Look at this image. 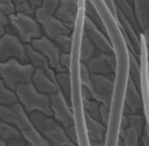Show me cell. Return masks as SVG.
Wrapping results in <instances>:
<instances>
[{
    "label": "cell",
    "instance_id": "d6a6232c",
    "mask_svg": "<svg viewBox=\"0 0 149 146\" xmlns=\"http://www.w3.org/2000/svg\"><path fill=\"white\" fill-rule=\"evenodd\" d=\"M58 6H59V0H43L42 8L48 13L54 14Z\"/></svg>",
    "mask_w": 149,
    "mask_h": 146
},
{
    "label": "cell",
    "instance_id": "44dd1931",
    "mask_svg": "<svg viewBox=\"0 0 149 146\" xmlns=\"http://www.w3.org/2000/svg\"><path fill=\"white\" fill-rule=\"evenodd\" d=\"M140 31L149 26V0H132Z\"/></svg>",
    "mask_w": 149,
    "mask_h": 146
},
{
    "label": "cell",
    "instance_id": "7402d4cb",
    "mask_svg": "<svg viewBox=\"0 0 149 146\" xmlns=\"http://www.w3.org/2000/svg\"><path fill=\"white\" fill-rule=\"evenodd\" d=\"M97 51H98L97 47L94 46V44L88 37V35H86L84 32V35H82V38H81V46H80L81 61L87 64L93 56L97 54Z\"/></svg>",
    "mask_w": 149,
    "mask_h": 146
},
{
    "label": "cell",
    "instance_id": "7c38bea8",
    "mask_svg": "<svg viewBox=\"0 0 149 146\" xmlns=\"http://www.w3.org/2000/svg\"><path fill=\"white\" fill-rule=\"evenodd\" d=\"M128 119V127L123 130L120 129L118 136L123 138L124 145L136 146L139 144L140 135L143 134L144 128L146 125V118L140 114H126Z\"/></svg>",
    "mask_w": 149,
    "mask_h": 146
},
{
    "label": "cell",
    "instance_id": "8fae6325",
    "mask_svg": "<svg viewBox=\"0 0 149 146\" xmlns=\"http://www.w3.org/2000/svg\"><path fill=\"white\" fill-rule=\"evenodd\" d=\"M34 49L38 50L40 52H42L43 55L46 57L51 67L56 72H61V71H66L64 70V68L61 67V49L56 45L54 41H52L48 37H46L45 35H43L40 38L33 39L31 43Z\"/></svg>",
    "mask_w": 149,
    "mask_h": 146
},
{
    "label": "cell",
    "instance_id": "f546056e",
    "mask_svg": "<svg viewBox=\"0 0 149 146\" xmlns=\"http://www.w3.org/2000/svg\"><path fill=\"white\" fill-rule=\"evenodd\" d=\"M15 12L19 13L28 14V15H34L35 14V9H33V7L31 3L29 2V0L21 2L19 5H15Z\"/></svg>",
    "mask_w": 149,
    "mask_h": 146
},
{
    "label": "cell",
    "instance_id": "ac0fdd59",
    "mask_svg": "<svg viewBox=\"0 0 149 146\" xmlns=\"http://www.w3.org/2000/svg\"><path fill=\"white\" fill-rule=\"evenodd\" d=\"M124 105L128 107L132 114H139L143 110V97L140 94V91L136 86L134 81L130 79L128 80L127 86H126L125 96H124Z\"/></svg>",
    "mask_w": 149,
    "mask_h": 146
},
{
    "label": "cell",
    "instance_id": "9a60e30c",
    "mask_svg": "<svg viewBox=\"0 0 149 146\" xmlns=\"http://www.w3.org/2000/svg\"><path fill=\"white\" fill-rule=\"evenodd\" d=\"M84 123H86V130L90 141V145H105L107 125H105L101 120L92 118L90 114L86 112H84Z\"/></svg>",
    "mask_w": 149,
    "mask_h": 146
},
{
    "label": "cell",
    "instance_id": "ba28073f",
    "mask_svg": "<svg viewBox=\"0 0 149 146\" xmlns=\"http://www.w3.org/2000/svg\"><path fill=\"white\" fill-rule=\"evenodd\" d=\"M10 58H17L22 63H30L26 44H24L15 33H6L0 37V61H7Z\"/></svg>",
    "mask_w": 149,
    "mask_h": 146
},
{
    "label": "cell",
    "instance_id": "f1b7e54d",
    "mask_svg": "<svg viewBox=\"0 0 149 146\" xmlns=\"http://www.w3.org/2000/svg\"><path fill=\"white\" fill-rule=\"evenodd\" d=\"M6 33H14L9 21V17L0 11V37H2Z\"/></svg>",
    "mask_w": 149,
    "mask_h": 146
},
{
    "label": "cell",
    "instance_id": "e0dca14e",
    "mask_svg": "<svg viewBox=\"0 0 149 146\" xmlns=\"http://www.w3.org/2000/svg\"><path fill=\"white\" fill-rule=\"evenodd\" d=\"M0 136L7 146H25L29 145L23 135L13 124L0 119Z\"/></svg>",
    "mask_w": 149,
    "mask_h": 146
},
{
    "label": "cell",
    "instance_id": "d4e9b609",
    "mask_svg": "<svg viewBox=\"0 0 149 146\" xmlns=\"http://www.w3.org/2000/svg\"><path fill=\"white\" fill-rule=\"evenodd\" d=\"M56 83L58 87L64 93V95L69 99L71 97V81H70V75L68 71H61V72H56Z\"/></svg>",
    "mask_w": 149,
    "mask_h": 146
},
{
    "label": "cell",
    "instance_id": "b9f144b4",
    "mask_svg": "<svg viewBox=\"0 0 149 146\" xmlns=\"http://www.w3.org/2000/svg\"><path fill=\"white\" fill-rule=\"evenodd\" d=\"M130 2H132V0H130Z\"/></svg>",
    "mask_w": 149,
    "mask_h": 146
},
{
    "label": "cell",
    "instance_id": "836d02e7",
    "mask_svg": "<svg viewBox=\"0 0 149 146\" xmlns=\"http://www.w3.org/2000/svg\"><path fill=\"white\" fill-rule=\"evenodd\" d=\"M65 131H66V134H67L68 138L74 143V145L78 146L79 141H78V131H77L76 125H74V124H71L68 128H65Z\"/></svg>",
    "mask_w": 149,
    "mask_h": 146
},
{
    "label": "cell",
    "instance_id": "5b68a950",
    "mask_svg": "<svg viewBox=\"0 0 149 146\" xmlns=\"http://www.w3.org/2000/svg\"><path fill=\"white\" fill-rule=\"evenodd\" d=\"M15 94L18 96L19 103L23 106L28 114L41 111L45 114L53 116L49 95L38 92L32 82L19 84L15 88Z\"/></svg>",
    "mask_w": 149,
    "mask_h": 146
},
{
    "label": "cell",
    "instance_id": "e575fe53",
    "mask_svg": "<svg viewBox=\"0 0 149 146\" xmlns=\"http://www.w3.org/2000/svg\"><path fill=\"white\" fill-rule=\"evenodd\" d=\"M103 2L105 3L107 9L111 11V13L114 15V18L117 19V5L115 0H103Z\"/></svg>",
    "mask_w": 149,
    "mask_h": 146
},
{
    "label": "cell",
    "instance_id": "4316f807",
    "mask_svg": "<svg viewBox=\"0 0 149 146\" xmlns=\"http://www.w3.org/2000/svg\"><path fill=\"white\" fill-rule=\"evenodd\" d=\"M82 103H84V112L90 114L92 118L100 120V103L92 98L82 99Z\"/></svg>",
    "mask_w": 149,
    "mask_h": 146
},
{
    "label": "cell",
    "instance_id": "ffe728a7",
    "mask_svg": "<svg viewBox=\"0 0 149 146\" xmlns=\"http://www.w3.org/2000/svg\"><path fill=\"white\" fill-rule=\"evenodd\" d=\"M26 54L29 57V62L32 64L34 69H41L56 81V71L51 67L49 61L42 52L34 49L31 44H26Z\"/></svg>",
    "mask_w": 149,
    "mask_h": 146
},
{
    "label": "cell",
    "instance_id": "9c48e42d",
    "mask_svg": "<svg viewBox=\"0 0 149 146\" xmlns=\"http://www.w3.org/2000/svg\"><path fill=\"white\" fill-rule=\"evenodd\" d=\"M49 98H51V109L53 112V117L65 128L74 124V117L71 104L69 99L64 95L61 88H58L57 92L51 94Z\"/></svg>",
    "mask_w": 149,
    "mask_h": 146
},
{
    "label": "cell",
    "instance_id": "52a82bcc",
    "mask_svg": "<svg viewBox=\"0 0 149 146\" xmlns=\"http://www.w3.org/2000/svg\"><path fill=\"white\" fill-rule=\"evenodd\" d=\"M9 21L15 35L24 44H30L33 39L43 36L41 24L34 18V15L15 12L9 15Z\"/></svg>",
    "mask_w": 149,
    "mask_h": 146
},
{
    "label": "cell",
    "instance_id": "3957f363",
    "mask_svg": "<svg viewBox=\"0 0 149 146\" xmlns=\"http://www.w3.org/2000/svg\"><path fill=\"white\" fill-rule=\"evenodd\" d=\"M34 17L41 24L43 35H45L52 41H54L61 48V51L69 52L71 48L72 30L66 26L54 14L46 12L42 7L35 10Z\"/></svg>",
    "mask_w": 149,
    "mask_h": 146
},
{
    "label": "cell",
    "instance_id": "8d00e7d4",
    "mask_svg": "<svg viewBox=\"0 0 149 146\" xmlns=\"http://www.w3.org/2000/svg\"><path fill=\"white\" fill-rule=\"evenodd\" d=\"M141 35H143L145 41H146V44H147V46H148V48H149V26H147V28H144V30L141 31Z\"/></svg>",
    "mask_w": 149,
    "mask_h": 146
},
{
    "label": "cell",
    "instance_id": "83f0119b",
    "mask_svg": "<svg viewBox=\"0 0 149 146\" xmlns=\"http://www.w3.org/2000/svg\"><path fill=\"white\" fill-rule=\"evenodd\" d=\"M80 80H81V84L84 86L88 87L89 90L92 88V82H91V73L89 71L88 67L86 63H81L80 67Z\"/></svg>",
    "mask_w": 149,
    "mask_h": 146
},
{
    "label": "cell",
    "instance_id": "7a4b0ae2",
    "mask_svg": "<svg viewBox=\"0 0 149 146\" xmlns=\"http://www.w3.org/2000/svg\"><path fill=\"white\" fill-rule=\"evenodd\" d=\"M0 119L13 124L31 146H51L49 142L34 127L29 114L19 101L10 106L0 105Z\"/></svg>",
    "mask_w": 149,
    "mask_h": 146
},
{
    "label": "cell",
    "instance_id": "ab89813d",
    "mask_svg": "<svg viewBox=\"0 0 149 146\" xmlns=\"http://www.w3.org/2000/svg\"><path fill=\"white\" fill-rule=\"evenodd\" d=\"M0 146H7L6 145V143H5V141L1 138V136H0Z\"/></svg>",
    "mask_w": 149,
    "mask_h": 146
},
{
    "label": "cell",
    "instance_id": "484cf974",
    "mask_svg": "<svg viewBox=\"0 0 149 146\" xmlns=\"http://www.w3.org/2000/svg\"><path fill=\"white\" fill-rule=\"evenodd\" d=\"M84 14H86V17H88L92 22H94L98 25V28L100 30H102L103 32L105 33V28H104V24L102 22V19H101L98 10L95 9V7L93 6L92 2L90 0H84Z\"/></svg>",
    "mask_w": 149,
    "mask_h": 146
},
{
    "label": "cell",
    "instance_id": "74e56055",
    "mask_svg": "<svg viewBox=\"0 0 149 146\" xmlns=\"http://www.w3.org/2000/svg\"><path fill=\"white\" fill-rule=\"evenodd\" d=\"M29 2L31 3V6L33 7V9L36 10L37 8H41L43 3V0H29Z\"/></svg>",
    "mask_w": 149,
    "mask_h": 146
},
{
    "label": "cell",
    "instance_id": "cb8c5ba5",
    "mask_svg": "<svg viewBox=\"0 0 149 146\" xmlns=\"http://www.w3.org/2000/svg\"><path fill=\"white\" fill-rule=\"evenodd\" d=\"M130 76L134 81L136 86L140 91V82H141V69H140V62L138 58L135 55L130 52Z\"/></svg>",
    "mask_w": 149,
    "mask_h": 146
},
{
    "label": "cell",
    "instance_id": "60d3db41",
    "mask_svg": "<svg viewBox=\"0 0 149 146\" xmlns=\"http://www.w3.org/2000/svg\"><path fill=\"white\" fill-rule=\"evenodd\" d=\"M1 1H12V0H1Z\"/></svg>",
    "mask_w": 149,
    "mask_h": 146
},
{
    "label": "cell",
    "instance_id": "f35d334b",
    "mask_svg": "<svg viewBox=\"0 0 149 146\" xmlns=\"http://www.w3.org/2000/svg\"><path fill=\"white\" fill-rule=\"evenodd\" d=\"M24 1H26V0H12V2H13L14 5H19L21 2H24Z\"/></svg>",
    "mask_w": 149,
    "mask_h": 146
},
{
    "label": "cell",
    "instance_id": "277c9868",
    "mask_svg": "<svg viewBox=\"0 0 149 146\" xmlns=\"http://www.w3.org/2000/svg\"><path fill=\"white\" fill-rule=\"evenodd\" d=\"M34 127L53 146H74L65 131V127L59 123L53 116H48L41 111L29 114Z\"/></svg>",
    "mask_w": 149,
    "mask_h": 146
},
{
    "label": "cell",
    "instance_id": "30bf717a",
    "mask_svg": "<svg viewBox=\"0 0 149 146\" xmlns=\"http://www.w3.org/2000/svg\"><path fill=\"white\" fill-rule=\"evenodd\" d=\"M92 88L90 90L92 99L100 104H107L111 106L112 95L114 90V76L111 74H95L91 73Z\"/></svg>",
    "mask_w": 149,
    "mask_h": 146
},
{
    "label": "cell",
    "instance_id": "2e32d148",
    "mask_svg": "<svg viewBox=\"0 0 149 146\" xmlns=\"http://www.w3.org/2000/svg\"><path fill=\"white\" fill-rule=\"evenodd\" d=\"M79 8V0H59V6L54 15L64 23L66 26L72 30L78 18Z\"/></svg>",
    "mask_w": 149,
    "mask_h": 146
},
{
    "label": "cell",
    "instance_id": "4fadbf2b",
    "mask_svg": "<svg viewBox=\"0 0 149 146\" xmlns=\"http://www.w3.org/2000/svg\"><path fill=\"white\" fill-rule=\"evenodd\" d=\"M84 32L86 35L91 39L94 46L97 47L99 51H102L105 54H112L113 51V46L109 37L102 30L98 28V25L94 22H92L88 17L84 14Z\"/></svg>",
    "mask_w": 149,
    "mask_h": 146
},
{
    "label": "cell",
    "instance_id": "d590c367",
    "mask_svg": "<svg viewBox=\"0 0 149 146\" xmlns=\"http://www.w3.org/2000/svg\"><path fill=\"white\" fill-rule=\"evenodd\" d=\"M69 62H70V54L69 52L61 51V67L64 68V70H66V71H68V68H69Z\"/></svg>",
    "mask_w": 149,
    "mask_h": 146
},
{
    "label": "cell",
    "instance_id": "603a6c76",
    "mask_svg": "<svg viewBox=\"0 0 149 146\" xmlns=\"http://www.w3.org/2000/svg\"><path fill=\"white\" fill-rule=\"evenodd\" d=\"M17 101L18 96L15 94V91L9 88L7 84L0 79V105L10 106Z\"/></svg>",
    "mask_w": 149,
    "mask_h": 146
},
{
    "label": "cell",
    "instance_id": "8992f818",
    "mask_svg": "<svg viewBox=\"0 0 149 146\" xmlns=\"http://www.w3.org/2000/svg\"><path fill=\"white\" fill-rule=\"evenodd\" d=\"M34 67L32 64L22 63L17 58L0 61V79L13 91H15L19 84L31 82Z\"/></svg>",
    "mask_w": 149,
    "mask_h": 146
},
{
    "label": "cell",
    "instance_id": "6da1fadb",
    "mask_svg": "<svg viewBox=\"0 0 149 146\" xmlns=\"http://www.w3.org/2000/svg\"><path fill=\"white\" fill-rule=\"evenodd\" d=\"M98 10L102 22L105 28L109 39L113 46V51L116 58V68L114 72V90L111 101V116L107 124V133L105 138V145H116L120 122L123 116L124 108V96L127 83L130 80V52L125 38L123 36L117 19L107 9L103 0H90Z\"/></svg>",
    "mask_w": 149,
    "mask_h": 146
},
{
    "label": "cell",
    "instance_id": "4dcf8cb0",
    "mask_svg": "<svg viewBox=\"0 0 149 146\" xmlns=\"http://www.w3.org/2000/svg\"><path fill=\"white\" fill-rule=\"evenodd\" d=\"M110 116H111V106L107 104H100V120L105 125L109 124Z\"/></svg>",
    "mask_w": 149,
    "mask_h": 146
},
{
    "label": "cell",
    "instance_id": "1f68e13d",
    "mask_svg": "<svg viewBox=\"0 0 149 146\" xmlns=\"http://www.w3.org/2000/svg\"><path fill=\"white\" fill-rule=\"evenodd\" d=\"M0 11L6 15H11L15 13V5L12 1H1L0 0Z\"/></svg>",
    "mask_w": 149,
    "mask_h": 146
},
{
    "label": "cell",
    "instance_id": "d6986e66",
    "mask_svg": "<svg viewBox=\"0 0 149 146\" xmlns=\"http://www.w3.org/2000/svg\"><path fill=\"white\" fill-rule=\"evenodd\" d=\"M31 82L33 83V85L35 86L37 91L47 95L55 93L59 88L55 80H53L45 71H43L41 69H34Z\"/></svg>",
    "mask_w": 149,
    "mask_h": 146
},
{
    "label": "cell",
    "instance_id": "5bb4252c",
    "mask_svg": "<svg viewBox=\"0 0 149 146\" xmlns=\"http://www.w3.org/2000/svg\"><path fill=\"white\" fill-rule=\"evenodd\" d=\"M90 73L95 74H112L115 72L116 68V58L114 52L105 54L102 51H97V54L93 56L87 63Z\"/></svg>",
    "mask_w": 149,
    "mask_h": 146
}]
</instances>
